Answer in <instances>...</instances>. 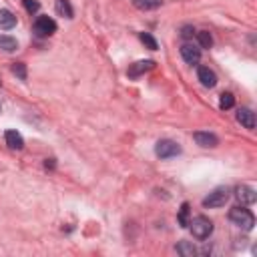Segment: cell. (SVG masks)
Segmentation results:
<instances>
[{
	"label": "cell",
	"instance_id": "6",
	"mask_svg": "<svg viewBox=\"0 0 257 257\" xmlns=\"http://www.w3.org/2000/svg\"><path fill=\"white\" fill-rule=\"evenodd\" d=\"M181 57H183V61H185L187 65H197V63L201 61V50H199L195 44L185 42V44L181 46Z\"/></svg>",
	"mask_w": 257,
	"mask_h": 257
},
{
	"label": "cell",
	"instance_id": "3",
	"mask_svg": "<svg viewBox=\"0 0 257 257\" xmlns=\"http://www.w3.org/2000/svg\"><path fill=\"white\" fill-rule=\"evenodd\" d=\"M227 201H229V189L227 187H217L215 191H211L203 199V207H223Z\"/></svg>",
	"mask_w": 257,
	"mask_h": 257
},
{
	"label": "cell",
	"instance_id": "5",
	"mask_svg": "<svg viewBox=\"0 0 257 257\" xmlns=\"http://www.w3.org/2000/svg\"><path fill=\"white\" fill-rule=\"evenodd\" d=\"M32 30L36 36H50L57 32V22L50 16H38L32 24Z\"/></svg>",
	"mask_w": 257,
	"mask_h": 257
},
{
	"label": "cell",
	"instance_id": "19",
	"mask_svg": "<svg viewBox=\"0 0 257 257\" xmlns=\"http://www.w3.org/2000/svg\"><path fill=\"white\" fill-rule=\"evenodd\" d=\"M235 105V96L231 94V92H223L221 96H219V107L223 109V111H227V109H231Z\"/></svg>",
	"mask_w": 257,
	"mask_h": 257
},
{
	"label": "cell",
	"instance_id": "22",
	"mask_svg": "<svg viewBox=\"0 0 257 257\" xmlns=\"http://www.w3.org/2000/svg\"><path fill=\"white\" fill-rule=\"evenodd\" d=\"M12 73H14L20 81H24V79H26V65H24V63H14V65H12Z\"/></svg>",
	"mask_w": 257,
	"mask_h": 257
},
{
	"label": "cell",
	"instance_id": "2",
	"mask_svg": "<svg viewBox=\"0 0 257 257\" xmlns=\"http://www.w3.org/2000/svg\"><path fill=\"white\" fill-rule=\"evenodd\" d=\"M229 219H231L237 227H241V229H245V231H251L253 225H255L253 213H251L249 209H245V207H233V209L229 211Z\"/></svg>",
	"mask_w": 257,
	"mask_h": 257
},
{
	"label": "cell",
	"instance_id": "20",
	"mask_svg": "<svg viewBox=\"0 0 257 257\" xmlns=\"http://www.w3.org/2000/svg\"><path fill=\"white\" fill-rule=\"evenodd\" d=\"M179 225L181 227H189V203H183L179 209Z\"/></svg>",
	"mask_w": 257,
	"mask_h": 257
},
{
	"label": "cell",
	"instance_id": "13",
	"mask_svg": "<svg viewBox=\"0 0 257 257\" xmlns=\"http://www.w3.org/2000/svg\"><path fill=\"white\" fill-rule=\"evenodd\" d=\"M16 26V16L10 12V10H0V28L2 30H10Z\"/></svg>",
	"mask_w": 257,
	"mask_h": 257
},
{
	"label": "cell",
	"instance_id": "12",
	"mask_svg": "<svg viewBox=\"0 0 257 257\" xmlns=\"http://www.w3.org/2000/svg\"><path fill=\"white\" fill-rule=\"evenodd\" d=\"M4 139H6V145H8L10 149L20 151V149L24 147V139H22V135H20V133H16V131H6Z\"/></svg>",
	"mask_w": 257,
	"mask_h": 257
},
{
	"label": "cell",
	"instance_id": "7",
	"mask_svg": "<svg viewBox=\"0 0 257 257\" xmlns=\"http://www.w3.org/2000/svg\"><path fill=\"white\" fill-rule=\"evenodd\" d=\"M197 77H199L201 85H203V86H207V88H213V86L217 85V75H215L209 67H199Z\"/></svg>",
	"mask_w": 257,
	"mask_h": 257
},
{
	"label": "cell",
	"instance_id": "24",
	"mask_svg": "<svg viewBox=\"0 0 257 257\" xmlns=\"http://www.w3.org/2000/svg\"><path fill=\"white\" fill-rule=\"evenodd\" d=\"M193 36H195V28H193V26L187 24V26L181 28V38H183V40H191Z\"/></svg>",
	"mask_w": 257,
	"mask_h": 257
},
{
	"label": "cell",
	"instance_id": "15",
	"mask_svg": "<svg viewBox=\"0 0 257 257\" xmlns=\"http://www.w3.org/2000/svg\"><path fill=\"white\" fill-rule=\"evenodd\" d=\"M175 249H177V253L183 255V257H195V253H197V249H195L193 243H189V241H179Z\"/></svg>",
	"mask_w": 257,
	"mask_h": 257
},
{
	"label": "cell",
	"instance_id": "25",
	"mask_svg": "<svg viewBox=\"0 0 257 257\" xmlns=\"http://www.w3.org/2000/svg\"><path fill=\"white\" fill-rule=\"evenodd\" d=\"M44 165H46V169H48V167H50V169H53V167H55V163H53V159H50V161H46Z\"/></svg>",
	"mask_w": 257,
	"mask_h": 257
},
{
	"label": "cell",
	"instance_id": "18",
	"mask_svg": "<svg viewBox=\"0 0 257 257\" xmlns=\"http://www.w3.org/2000/svg\"><path fill=\"white\" fill-rule=\"evenodd\" d=\"M197 40H199V46H201V48H211V46H213V36H211L207 30L197 32Z\"/></svg>",
	"mask_w": 257,
	"mask_h": 257
},
{
	"label": "cell",
	"instance_id": "9",
	"mask_svg": "<svg viewBox=\"0 0 257 257\" xmlns=\"http://www.w3.org/2000/svg\"><path fill=\"white\" fill-rule=\"evenodd\" d=\"M193 137H195L197 145L207 147V149H213V147H217V145H219V139H217L213 133H203V131H197Z\"/></svg>",
	"mask_w": 257,
	"mask_h": 257
},
{
	"label": "cell",
	"instance_id": "11",
	"mask_svg": "<svg viewBox=\"0 0 257 257\" xmlns=\"http://www.w3.org/2000/svg\"><path fill=\"white\" fill-rule=\"evenodd\" d=\"M237 121L245 127V129H255V115L251 109H239L237 111Z\"/></svg>",
	"mask_w": 257,
	"mask_h": 257
},
{
	"label": "cell",
	"instance_id": "10",
	"mask_svg": "<svg viewBox=\"0 0 257 257\" xmlns=\"http://www.w3.org/2000/svg\"><path fill=\"white\" fill-rule=\"evenodd\" d=\"M153 67H155V63H153V61H139V63H135V65H131V67H129L127 75H129L131 79H137V77L145 75L147 71H151Z\"/></svg>",
	"mask_w": 257,
	"mask_h": 257
},
{
	"label": "cell",
	"instance_id": "8",
	"mask_svg": "<svg viewBox=\"0 0 257 257\" xmlns=\"http://www.w3.org/2000/svg\"><path fill=\"white\" fill-rule=\"evenodd\" d=\"M235 197L239 199V203H241V205H253V203H255V199H257V193H255V189H253V187L241 185V187H237Z\"/></svg>",
	"mask_w": 257,
	"mask_h": 257
},
{
	"label": "cell",
	"instance_id": "17",
	"mask_svg": "<svg viewBox=\"0 0 257 257\" xmlns=\"http://www.w3.org/2000/svg\"><path fill=\"white\" fill-rule=\"evenodd\" d=\"M57 12L65 18H73V14H75L69 0H57Z\"/></svg>",
	"mask_w": 257,
	"mask_h": 257
},
{
	"label": "cell",
	"instance_id": "14",
	"mask_svg": "<svg viewBox=\"0 0 257 257\" xmlns=\"http://www.w3.org/2000/svg\"><path fill=\"white\" fill-rule=\"evenodd\" d=\"M133 4L139 10H153V8H159L163 4V0H133Z\"/></svg>",
	"mask_w": 257,
	"mask_h": 257
},
{
	"label": "cell",
	"instance_id": "21",
	"mask_svg": "<svg viewBox=\"0 0 257 257\" xmlns=\"http://www.w3.org/2000/svg\"><path fill=\"white\" fill-rule=\"evenodd\" d=\"M141 42H143L147 48H151V50H157V46H159V44H157V40L153 38L149 32H141Z\"/></svg>",
	"mask_w": 257,
	"mask_h": 257
},
{
	"label": "cell",
	"instance_id": "23",
	"mask_svg": "<svg viewBox=\"0 0 257 257\" xmlns=\"http://www.w3.org/2000/svg\"><path fill=\"white\" fill-rule=\"evenodd\" d=\"M22 4L26 8V12H30V14H36L38 8H40V4L36 2V0H22Z\"/></svg>",
	"mask_w": 257,
	"mask_h": 257
},
{
	"label": "cell",
	"instance_id": "1",
	"mask_svg": "<svg viewBox=\"0 0 257 257\" xmlns=\"http://www.w3.org/2000/svg\"><path fill=\"white\" fill-rule=\"evenodd\" d=\"M189 227H191V233L195 239H207L213 233V221L205 215H199L193 221H189Z\"/></svg>",
	"mask_w": 257,
	"mask_h": 257
},
{
	"label": "cell",
	"instance_id": "16",
	"mask_svg": "<svg viewBox=\"0 0 257 257\" xmlns=\"http://www.w3.org/2000/svg\"><path fill=\"white\" fill-rule=\"evenodd\" d=\"M0 48L6 50V53H14V50L18 48V42H16V38L2 34V36H0Z\"/></svg>",
	"mask_w": 257,
	"mask_h": 257
},
{
	"label": "cell",
	"instance_id": "4",
	"mask_svg": "<svg viewBox=\"0 0 257 257\" xmlns=\"http://www.w3.org/2000/svg\"><path fill=\"white\" fill-rule=\"evenodd\" d=\"M155 153H157V157H161V159H171V157L181 155V147L171 139H163V141L157 143Z\"/></svg>",
	"mask_w": 257,
	"mask_h": 257
}]
</instances>
